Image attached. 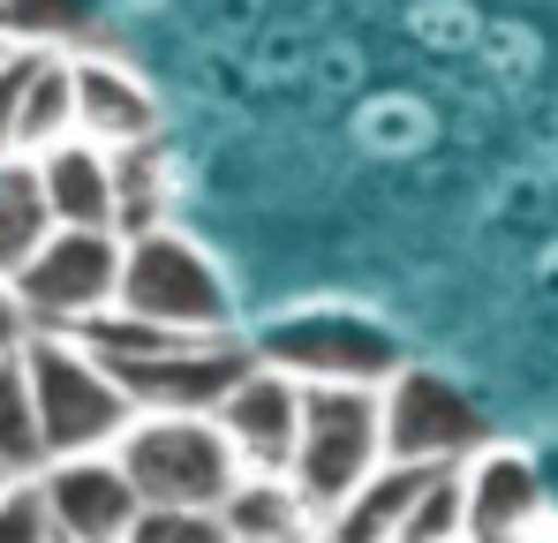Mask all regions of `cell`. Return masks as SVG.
<instances>
[{
	"mask_svg": "<svg viewBox=\"0 0 558 543\" xmlns=\"http://www.w3.org/2000/svg\"><path fill=\"white\" fill-rule=\"evenodd\" d=\"M0 468L8 475H38L46 468V438H38V408H31V377L23 355H0Z\"/></svg>",
	"mask_w": 558,
	"mask_h": 543,
	"instance_id": "obj_19",
	"label": "cell"
},
{
	"mask_svg": "<svg viewBox=\"0 0 558 543\" xmlns=\"http://www.w3.org/2000/svg\"><path fill=\"white\" fill-rule=\"evenodd\" d=\"M46 521H53V543H121L129 521L144 514V498L129 491L121 460L113 452H69V460H46L31 475Z\"/></svg>",
	"mask_w": 558,
	"mask_h": 543,
	"instance_id": "obj_10",
	"label": "cell"
},
{
	"mask_svg": "<svg viewBox=\"0 0 558 543\" xmlns=\"http://www.w3.org/2000/svg\"><path fill=\"white\" fill-rule=\"evenodd\" d=\"M392 543H468L461 536V475L453 468H430V483L415 491V506H408Z\"/></svg>",
	"mask_w": 558,
	"mask_h": 543,
	"instance_id": "obj_20",
	"label": "cell"
},
{
	"mask_svg": "<svg viewBox=\"0 0 558 543\" xmlns=\"http://www.w3.org/2000/svg\"><path fill=\"white\" fill-rule=\"evenodd\" d=\"M377 431H385V460H415V468H453L490 438L483 408L423 362H400L377 385Z\"/></svg>",
	"mask_w": 558,
	"mask_h": 543,
	"instance_id": "obj_6",
	"label": "cell"
},
{
	"mask_svg": "<svg viewBox=\"0 0 558 543\" xmlns=\"http://www.w3.org/2000/svg\"><path fill=\"white\" fill-rule=\"evenodd\" d=\"M453 475H461V536L468 543H536L544 536L551 483H544V468L521 446L483 438L468 460H453Z\"/></svg>",
	"mask_w": 558,
	"mask_h": 543,
	"instance_id": "obj_8",
	"label": "cell"
},
{
	"mask_svg": "<svg viewBox=\"0 0 558 543\" xmlns=\"http://www.w3.org/2000/svg\"><path fill=\"white\" fill-rule=\"evenodd\" d=\"M227 543H317V514L302 506V491L272 468H242L227 483V498L211 506Z\"/></svg>",
	"mask_w": 558,
	"mask_h": 543,
	"instance_id": "obj_12",
	"label": "cell"
},
{
	"mask_svg": "<svg viewBox=\"0 0 558 543\" xmlns=\"http://www.w3.org/2000/svg\"><path fill=\"white\" fill-rule=\"evenodd\" d=\"M23 61H31V53H8V61H0V159L15 152V90H23Z\"/></svg>",
	"mask_w": 558,
	"mask_h": 543,
	"instance_id": "obj_23",
	"label": "cell"
},
{
	"mask_svg": "<svg viewBox=\"0 0 558 543\" xmlns=\"http://www.w3.org/2000/svg\"><path fill=\"white\" fill-rule=\"evenodd\" d=\"M536 543H544V536H536Z\"/></svg>",
	"mask_w": 558,
	"mask_h": 543,
	"instance_id": "obj_27",
	"label": "cell"
},
{
	"mask_svg": "<svg viewBox=\"0 0 558 543\" xmlns=\"http://www.w3.org/2000/svg\"><path fill=\"white\" fill-rule=\"evenodd\" d=\"M15 355H23V377H31V408H38L46 460L121 446V431L136 423V400L121 393V377L76 333H31Z\"/></svg>",
	"mask_w": 558,
	"mask_h": 543,
	"instance_id": "obj_1",
	"label": "cell"
},
{
	"mask_svg": "<svg viewBox=\"0 0 558 543\" xmlns=\"http://www.w3.org/2000/svg\"><path fill=\"white\" fill-rule=\"evenodd\" d=\"M38 189L53 227H113V159L84 136H61L38 152Z\"/></svg>",
	"mask_w": 558,
	"mask_h": 543,
	"instance_id": "obj_14",
	"label": "cell"
},
{
	"mask_svg": "<svg viewBox=\"0 0 558 543\" xmlns=\"http://www.w3.org/2000/svg\"><path fill=\"white\" fill-rule=\"evenodd\" d=\"M0 543H53V521H46V506H38L31 475L0 491Z\"/></svg>",
	"mask_w": 558,
	"mask_h": 543,
	"instance_id": "obj_22",
	"label": "cell"
},
{
	"mask_svg": "<svg viewBox=\"0 0 558 543\" xmlns=\"http://www.w3.org/2000/svg\"><path fill=\"white\" fill-rule=\"evenodd\" d=\"M76 136V90H69V53H31L23 90H15V152L38 159L46 144Z\"/></svg>",
	"mask_w": 558,
	"mask_h": 543,
	"instance_id": "obj_16",
	"label": "cell"
},
{
	"mask_svg": "<svg viewBox=\"0 0 558 543\" xmlns=\"http://www.w3.org/2000/svg\"><path fill=\"white\" fill-rule=\"evenodd\" d=\"M31 333H76L98 310H113L121 287V234L113 227H53L23 265L8 272Z\"/></svg>",
	"mask_w": 558,
	"mask_h": 543,
	"instance_id": "obj_5",
	"label": "cell"
},
{
	"mask_svg": "<svg viewBox=\"0 0 558 543\" xmlns=\"http://www.w3.org/2000/svg\"><path fill=\"white\" fill-rule=\"evenodd\" d=\"M113 460L144 506H189V514H211L227 498V483L242 475V460L211 415H136Z\"/></svg>",
	"mask_w": 558,
	"mask_h": 543,
	"instance_id": "obj_4",
	"label": "cell"
},
{
	"mask_svg": "<svg viewBox=\"0 0 558 543\" xmlns=\"http://www.w3.org/2000/svg\"><path fill=\"white\" fill-rule=\"evenodd\" d=\"M423 483H430V468H415V460H377L332 514H317V543H392Z\"/></svg>",
	"mask_w": 558,
	"mask_h": 543,
	"instance_id": "obj_13",
	"label": "cell"
},
{
	"mask_svg": "<svg viewBox=\"0 0 558 543\" xmlns=\"http://www.w3.org/2000/svg\"><path fill=\"white\" fill-rule=\"evenodd\" d=\"M113 310L144 317V325H167V333H242V310H234V287H227L219 257L204 242H189L174 219L144 227V234H121Z\"/></svg>",
	"mask_w": 558,
	"mask_h": 543,
	"instance_id": "obj_2",
	"label": "cell"
},
{
	"mask_svg": "<svg viewBox=\"0 0 558 543\" xmlns=\"http://www.w3.org/2000/svg\"><path fill=\"white\" fill-rule=\"evenodd\" d=\"M377 460H385L377 385H302L294 452H287V468H279V475L302 491V506H310V514H332Z\"/></svg>",
	"mask_w": 558,
	"mask_h": 543,
	"instance_id": "obj_3",
	"label": "cell"
},
{
	"mask_svg": "<svg viewBox=\"0 0 558 543\" xmlns=\"http://www.w3.org/2000/svg\"><path fill=\"white\" fill-rule=\"evenodd\" d=\"M0 38L15 53H84V46H106V0H0Z\"/></svg>",
	"mask_w": 558,
	"mask_h": 543,
	"instance_id": "obj_15",
	"label": "cell"
},
{
	"mask_svg": "<svg viewBox=\"0 0 558 543\" xmlns=\"http://www.w3.org/2000/svg\"><path fill=\"white\" fill-rule=\"evenodd\" d=\"M211 423H219V438L234 446L242 468H287V452H294V423H302V377H287L279 362H250L227 393H219V408H211Z\"/></svg>",
	"mask_w": 558,
	"mask_h": 543,
	"instance_id": "obj_11",
	"label": "cell"
},
{
	"mask_svg": "<svg viewBox=\"0 0 558 543\" xmlns=\"http://www.w3.org/2000/svg\"><path fill=\"white\" fill-rule=\"evenodd\" d=\"M8 483H23V475H8V468H0V491H8Z\"/></svg>",
	"mask_w": 558,
	"mask_h": 543,
	"instance_id": "obj_25",
	"label": "cell"
},
{
	"mask_svg": "<svg viewBox=\"0 0 558 543\" xmlns=\"http://www.w3.org/2000/svg\"><path fill=\"white\" fill-rule=\"evenodd\" d=\"M121 543H227V536H219L211 514H189V506H144V514L129 521V536H121Z\"/></svg>",
	"mask_w": 558,
	"mask_h": 543,
	"instance_id": "obj_21",
	"label": "cell"
},
{
	"mask_svg": "<svg viewBox=\"0 0 558 543\" xmlns=\"http://www.w3.org/2000/svg\"><path fill=\"white\" fill-rule=\"evenodd\" d=\"M106 159H113V234L167 227V212H174V189H167V136L129 144V152H106Z\"/></svg>",
	"mask_w": 558,
	"mask_h": 543,
	"instance_id": "obj_17",
	"label": "cell"
},
{
	"mask_svg": "<svg viewBox=\"0 0 558 543\" xmlns=\"http://www.w3.org/2000/svg\"><path fill=\"white\" fill-rule=\"evenodd\" d=\"M23 340H31V317H23V302H15V287L0 279V355H8V348H23Z\"/></svg>",
	"mask_w": 558,
	"mask_h": 543,
	"instance_id": "obj_24",
	"label": "cell"
},
{
	"mask_svg": "<svg viewBox=\"0 0 558 543\" xmlns=\"http://www.w3.org/2000/svg\"><path fill=\"white\" fill-rule=\"evenodd\" d=\"M46 234H53V212H46V189H38V159L8 152L0 159V279L23 265Z\"/></svg>",
	"mask_w": 558,
	"mask_h": 543,
	"instance_id": "obj_18",
	"label": "cell"
},
{
	"mask_svg": "<svg viewBox=\"0 0 558 543\" xmlns=\"http://www.w3.org/2000/svg\"><path fill=\"white\" fill-rule=\"evenodd\" d=\"M257 340V355L279 362L287 377H302V385H385L408 348L371 325V317H355V310H310V317H279L265 333H250Z\"/></svg>",
	"mask_w": 558,
	"mask_h": 543,
	"instance_id": "obj_7",
	"label": "cell"
},
{
	"mask_svg": "<svg viewBox=\"0 0 558 543\" xmlns=\"http://www.w3.org/2000/svg\"><path fill=\"white\" fill-rule=\"evenodd\" d=\"M69 90H76V136L98 152H129V144L167 136V106H159L151 76L113 46L69 53Z\"/></svg>",
	"mask_w": 558,
	"mask_h": 543,
	"instance_id": "obj_9",
	"label": "cell"
},
{
	"mask_svg": "<svg viewBox=\"0 0 558 543\" xmlns=\"http://www.w3.org/2000/svg\"><path fill=\"white\" fill-rule=\"evenodd\" d=\"M8 53H15V46H8V38H0V61H8Z\"/></svg>",
	"mask_w": 558,
	"mask_h": 543,
	"instance_id": "obj_26",
	"label": "cell"
}]
</instances>
